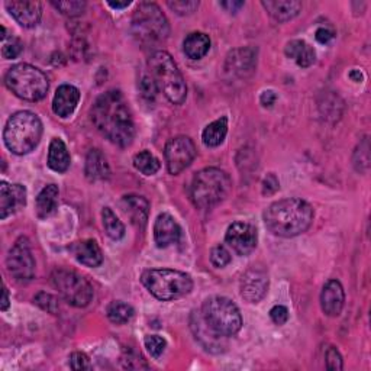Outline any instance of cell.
Segmentation results:
<instances>
[{
  "label": "cell",
  "instance_id": "1",
  "mask_svg": "<svg viewBox=\"0 0 371 371\" xmlns=\"http://www.w3.org/2000/svg\"><path fill=\"white\" fill-rule=\"evenodd\" d=\"M96 130L112 144L125 148L135 138V123L128 102L119 90H109L96 99L92 108Z\"/></svg>",
  "mask_w": 371,
  "mask_h": 371
},
{
  "label": "cell",
  "instance_id": "2",
  "mask_svg": "<svg viewBox=\"0 0 371 371\" xmlns=\"http://www.w3.org/2000/svg\"><path fill=\"white\" fill-rule=\"evenodd\" d=\"M313 216V209L308 202L302 199H283L265 210L264 222L273 235L293 238L309 229Z\"/></svg>",
  "mask_w": 371,
  "mask_h": 371
},
{
  "label": "cell",
  "instance_id": "3",
  "mask_svg": "<svg viewBox=\"0 0 371 371\" xmlns=\"http://www.w3.org/2000/svg\"><path fill=\"white\" fill-rule=\"evenodd\" d=\"M232 189V180L225 171L208 167L196 172L190 184V199L199 209H210L224 202Z\"/></svg>",
  "mask_w": 371,
  "mask_h": 371
},
{
  "label": "cell",
  "instance_id": "4",
  "mask_svg": "<svg viewBox=\"0 0 371 371\" xmlns=\"http://www.w3.org/2000/svg\"><path fill=\"white\" fill-rule=\"evenodd\" d=\"M42 137L41 119L30 112L20 111L13 113L4 131V141L8 150L16 156H25L35 150Z\"/></svg>",
  "mask_w": 371,
  "mask_h": 371
},
{
  "label": "cell",
  "instance_id": "5",
  "mask_svg": "<svg viewBox=\"0 0 371 371\" xmlns=\"http://www.w3.org/2000/svg\"><path fill=\"white\" fill-rule=\"evenodd\" d=\"M150 76L172 105H182L187 97V86L172 57L165 51H156L148 58Z\"/></svg>",
  "mask_w": 371,
  "mask_h": 371
},
{
  "label": "cell",
  "instance_id": "6",
  "mask_svg": "<svg viewBox=\"0 0 371 371\" xmlns=\"http://www.w3.org/2000/svg\"><path fill=\"white\" fill-rule=\"evenodd\" d=\"M141 282L156 299L163 302L182 299L193 289V280L189 275L170 268L145 270Z\"/></svg>",
  "mask_w": 371,
  "mask_h": 371
},
{
  "label": "cell",
  "instance_id": "7",
  "mask_svg": "<svg viewBox=\"0 0 371 371\" xmlns=\"http://www.w3.org/2000/svg\"><path fill=\"white\" fill-rule=\"evenodd\" d=\"M131 30L134 38L144 46H156L170 34V25L161 9L151 2H142L134 12Z\"/></svg>",
  "mask_w": 371,
  "mask_h": 371
},
{
  "label": "cell",
  "instance_id": "8",
  "mask_svg": "<svg viewBox=\"0 0 371 371\" xmlns=\"http://www.w3.org/2000/svg\"><path fill=\"white\" fill-rule=\"evenodd\" d=\"M6 87L19 99L38 102L46 96L49 82L45 74L31 64H16L9 68L5 76Z\"/></svg>",
  "mask_w": 371,
  "mask_h": 371
},
{
  "label": "cell",
  "instance_id": "9",
  "mask_svg": "<svg viewBox=\"0 0 371 371\" xmlns=\"http://www.w3.org/2000/svg\"><path fill=\"white\" fill-rule=\"evenodd\" d=\"M205 322L220 337H232L239 332L242 317L238 306L224 296H213L203 303Z\"/></svg>",
  "mask_w": 371,
  "mask_h": 371
},
{
  "label": "cell",
  "instance_id": "10",
  "mask_svg": "<svg viewBox=\"0 0 371 371\" xmlns=\"http://www.w3.org/2000/svg\"><path fill=\"white\" fill-rule=\"evenodd\" d=\"M51 284L61 298L74 308H86L93 299L92 284L76 271L57 268L51 275Z\"/></svg>",
  "mask_w": 371,
  "mask_h": 371
},
{
  "label": "cell",
  "instance_id": "11",
  "mask_svg": "<svg viewBox=\"0 0 371 371\" xmlns=\"http://www.w3.org/2000/svg\"><path fill=\"white\" fill-rule=\"evenodd\" d=\"M6 267L9 275L19 283L31 282L35 276V260L31 251L28 238L20 237L11 249Z\"/></svg>",
  "mask_w": 371,
  "mask_h": 371
},
{
  "label": "cell",
  "instance_id": "12",
  "mask_svg": "<svg viewBox=\"0 0 371 371\" xmlns=\"http://www.w3.org/2000/svg\"><path fill=\"white\" fill-rule=\"evenodd\" d=\"M196 146L194 142L184 135L171 138L164 150V157L167 163L168 172L172 176H177L183 170H186L193 160L196 158Z\"/></svg>",
  "mask_w": 371,
  "mask_h": 371
},
{
  "label": "cell",
  "instance_id": "13",
  "mask_svg": "<svg viewBox=\"0 0 371 371\" xmlns=\"http://www.w3.org/2000/svg\"><path fill=\"white\" fill-rule=\"evenodd\" d=\"M225 241L237 254L249 256L256 250L258 234L249 222H234L227 231Z\"/></svg>",
  "mask_w": 371,
  "mask_h": 371
},
{
  "label": "cell",
  "instance_id": "14",
  "mask_svg": "<svg viewBox=\"0 0 371 371\" xmlns=\"http://www.w3.org/2000/svg\"><path fill=\"white\" fill-rule=\"evenodd\" d=\"M241 296L250 303H258L268 290V275L263 267L253 265L242 275Z\"/></svg>",
  "mask_w": 371,
  "mask_h": 371
},
{
  "label": "cell",
  "instance_id": "15",
  "mask_svg": "<svg viewBox=\"0 0 371 371\" xmlns=\"http://www.w3.org/2000/svg\"><path fill=\"white\" fill-rule=\"evenodd\" d=\"M25 205H27V187L8 184L6 182L0 183V218L6 219L23 209Z\"/></svg>",
  "mask_w": 371,
  "mask_h": 371
},
{
  "label": "cell",
  "instance_id": "16",
  "mask_svg": "<svg viewBox=\"0 0 371 371\" xmlns=\"http://www.w3.org/2000/svg\"><path fill=\"white\" fill-rule=\"evenodd\" d=\"M9 13L23 28H34L42 18V5L39 2H6L5 4Z\"/></svg>",
  "mask_w": 371,
  "mask_h": 371
},
{
  "label": "cell",
  "instance_id": "17",
  "mask_svg": "<svg viewBox=\"0 0 371 371\" xmlns=\"http://www.w3.org/2000/svg\"><path fill=\"white\" fill-rule=\"evenodd\" d=\"M182 228L179 222L170 213H160L154 224V239L160 249H167L168 245L179 242Z\"/></svg>",
  "mask_w": 371,
  "mask_h": 371
},
{
  "label": "cell",
  "instance_id": "18",
  "mask_svg": "<svg viewBox=\"0 0 371 371\" xmlns=\"http://www.w3.org/2000/svg\"><path fill=\"white\" fill-rule=\"evenodd\" d=\"M120 209L137 228L142 229L146 225L148 215H150V203H148L145 197L137 194L123 196L120 201Z\"/></svg>",
  "mask_w": 371,
  "mask_h": 371
},
{
  "label": "cell",
  "instance_id": "19",
  "mask_svg": "<svg viewBox=\"0 0 371 371\" xmlns=\"http://www.w3.org/2000/svg\"><path fill=\"white\" fill-rule=\"evenodd\" d=\"M345 303V293L338 280H329L320 293V308L324 313L335 317L342 312Z\"/></svg>",
  "mask_w": 371,
  "mask_h": 371
},
{
  "label": "cell",
  "instance_id": "20",
  "mask_svg": "<svg viewBox=\"0 0 371 371\" xmlns=\"http://www.w3.org/2000/svg\"><path fill=\"white\" fill-rule=\"evenodd\" d=\"M80 101V92L71 84H63L57 89L53 101V111L60 118H68L76 111Z\"/></svg>",
  "mask_w": 371,
  "mask_h": 371
},
{
  "label": "cell",
  "instance_id": "21",
  "mask_svg": "<svg viewBox=\"0 0 371 371\" xmlns=\"http://www.w3.org/2000/svg\"><path fill=\"white\" fill-rule=\"evenodd\" d=\"M68 250L74 256V258L86 267H99L103 263L102 250L94 239L73 242Z\"/></svg>",
  "mask_w": 371,
  "mask_h": 371
},
{
  "label": "cell",
  "instance_id": "22",
  "mask_svg": "<svg viewBox=\"0 0 371 371\" xmlns=\"http://www.w3.org/2000/svg\"><path fill=\"white\" fill-rule=\"evenodd\" d=\"M84 172L90 182H103L111 177L109 163L101 150L94 148V150L89 151L86 157Z\"/></svg>",
  "mask_w": 371,
  "mask_h": 371
},
{
  "label": "cell",
  "instance_id": "23",
  "mask_svg": "<svg viewBox=\"0 0 371 371\" xmlns=\"http://www.w3.org/2000/svg\"><path fill=\"white\" fill-rule=\"evenodd\" d=\"M261 5L268 15L277 22H287L298 16L302 11V2L296 0H263Z\"/></svg>",
  "mask_w": 371,
  "mask_h": 371
},
{
  "label": "cell",
  "instance_id": "24",
  "mask_svg": "<svg viewBox=\"0 0 371 371\" xmlns=\"http://www.w3.org/2000/svg\"><path fill=\"white\" fill-rule=\"evenodd\" d=\"M284 53L289 58L294 60L296 64L299 67H310L315 60H316V53L315 49L305 41L302 39H293L290 41L286 48H284Z\"/></svg>",
  "mask_w": 371,
  "mask_h": 371
},
{
  "label": "cell",
  "instance_id": "25",
  "mask_svg": "<svg viewBox=\"0 0 371 371\" xmlns=\"http://www.w3.org/2000/svg\"><path fill=\"white\" fill-rule=\"evenodd\" d=\"M227 67L229 68V71L238 74L239 77H245L246 74L254 71V67H256L254 51L250 48L237 49V51H234L229 56L227 61Z\"/></svg>",
  "mask_w": 371,
  "mask_h": 371
},
{
  "label": "cell",
  "instance_id": "26",
  "mask_svg": "<svg viewBox=\"0 0 371 371\" xmlns=\"http://www.w3.org/2000/svg\"><path fill=\"white\" fill-rule=\"evenodd\" d=\"M183 49L190 60H201L209 53L210 38L203 32H191L186 37Z\"/></svg>",
  "mask_w": 371,
  "mask_h": 371
},
{
  "label": "cell",
  "instance_id": "27",
  "mask_svg": "<svg viewBox=\"0 0 371 371\" xmlns=\"http://www.w3.org/2000/svg\"><path fill=\"white\" fill-rule=\"evenodd\" d=\"M48 167L56 172H65L70 167V154L65 144L60 138H54L48 150Z\"/></svg>",
  "mask_w": 371,
  "mask_h": 371
},
{
  "label": "cell",
  "instance_id": "28",
  "mask_svg": "<svg viewBox=\"0 0 371 371\" xmlns=\"http://www.w3.org/2000/svg\"><path fill=\"white\" fill-rule=\"evenodd\" d=\"M58 193L60 191L56 184H48L39 191L37 197V215L39 218L44 219L54 213V210L57 209Z\"/></svg>",
  "mask_w": 371,
  "mask_h": 371
},
{
  "label": "cell",
  "instance_id": "29",
  "mask_svg": "<svg viewBox=\"0 0 371 371\" xmlns=\"http://www.w3.org/2000/svg\"><path fill=\"white\" fill-rule=\"evenodd\" d=\"M227 134H228V118L222 116L220 119H216L212 123H209V125L203 130L202 139L206 146L215 148L225 141Z\"/></svg>",
  "mask_w": 371,
  "mask_h": 371
},
{
  "label": "cell",
  "instance_id": "30",
  "mask_svg": "<svg viewBox=\"0 0 371 371\" xmlns=\"http://www.w3.org/2000/svg\"><path fill=\"white\" fill-rule=\"evenodd\" d=\"M106 313H108V317L111 322L116 324V325H123L130 322V320L134 317V308L128 303H123L120 301H115L112 302L108 309H106Z\"/></svg>",
  "mask_w": 371,
  "mask_h": 371
},
{
  "label": "cell",
  "instance_id": "31",
  "mask_svg": "<svg viewBox=\"0 0 371 371\" xmlns=\"http://www.w3.org/2000/svg\"><path fill=\"white\" fill-rule=\"evenodd\" d=\"M102 224L105 232L112 239H120L123 235H125V225L122 224V220H119V218L115 215V212L111 208H103Z\"/></svg>",
  "mask_w": 371,
  "mask_h": 371
},
{
  "label": "cell",
  "instance_id": "32",
  "mask_svg": "<svg viewBox=\"0 0 371 371\" xmlns=\"http://www.w3.org/2000/svg\"><path fill=\"white\" fill-rule=\"evenodd\" d=\"M134 165L144 176H154L161 168L160 160L150 151H141L134 157Z\"/></svg>",
  "mask_w": 371,
  "mask_h": 371
},
{
  "label": "cell",
  "instance_id": "33",
  "mask_svg": "<svg viewBox=\"0 0 371 371\" xmlns=\"http://www.w3.org/2000/svg\"><path fill=\"white\" fill-rule=\"evenodd\" d=\"M34 303L37 306H39L42 310H46L48 313L57 315L60 312V302H58V299L56 298V296L49 294V293H45V291H41V293H38L35 296Z\"/></svg>",
  "mask_w": 371,
  "mask_h": 371
},
{
  "label": "cell",
  "instance_id": "34",
  "mask_svg": "<svg viewBox=\"0 0 371 371\" xmlns=\"http://www.w3.org/2000/svg\"><path fill=\"white\" fill-rule=\"evenodd\" d=\"M144 344H145L146 351L150 353V356L153 358H160L163 356V353L165 351V347H167L165 339L163 337H158V335L145 337Z\"/></svg>",
  "mask_w": 371,
  "mask_h": 371
},
{
  "label": "cell",
  "instance_id": "35",
  "mask_svg": "<svg viewBox=\"0 0 371 371\" xmlns=\"http://www.w3.org/2000/svg\"><path fill=\"white\" fill-rule=\"evenodd\" d=\"M168 8L176 12L177 15H191L197 8H199V2H196V0H170L167 2Z\"/></svg>",
  "mask_w": 371,
  "mask_h": 371
},
{
  "label": "cell",
  "instance_id": "36",
  "mask_svg": "<svg viewBox=\"0 0 371 371\" xmlns=\"http://www.w3.org/2000/svg\"><path fill=\"white\" fill-rule=\"evenodd\" d=\"M139 90H141V94L146 102H154V99L158 93V87H157L156 82L151 79L150 74H144V76L141 77Z\"/></svg>",
  "mask_w": 371,
  "mask_h": 371
},
{
  "label": "cell",
  "instance_id": "37",
  "mask_svg": "<svg viewBox=\"0 0 371 371\" xmlns=\"http://www.w3.org/2000/svg\"><path fill=\"white\" fill-rule=\"evenodd\" d=\"M53 6L61 12L65 16L74 18V16H79L84 12L86 9V4L84 2H53Z\"/></svg>",
  "mask_w": 371,
  "mask_h": 371
},
{
  "label": "cell",
  "instance_id": "38",
  "mask_svg": "<svg viewBox=\"0 0 371 371\" xmlns=\"http://www.w3.org/2000/svg\"><path fill=\"white\" fill-rule=\"evenodd\" d=\"M231 254L229 251L225 249V246L222 245H216L210 251V263L216 267V268H224L231 263Z\"/></svg>",
  "mask_w": 371,
  "mask_h": 371
},
{
  "label": "cell",
  "instance_id": "39",
  "mask_svg": "<svg viewBox=\"0 0 371 371\" xmlns=\"http://www.w3.org/2000/svg\"><path fill=\"white\" fill-rule=\"evenodd\" d=\"M22 49H23V44L20 42V39L12 38V41L5 42L4 48H2V56L6 60H13L22 53Z\"/></svg>",
  "mask_w": 371,
  "mask_h": 371
},
{
  "label": "cell",
  "instance_id": "40",
  "mask_svg": "<svg viewBox=\"0 0 371 371\" xmlns=\"http://www.w3.org/2000/svg\"><path fill=\"white\" fill-rule=\"evenodd\" d=\"M68 365L73 370H90L92 368V364H90L89 357L84 353H79V351L77 353H73L68 357Z\"/></svg>",
  "mask_w": 371,
  "mask_h": 371
},
{
  "label": "cell",
  "instance_id": "41",
  "mask_svg": "<svg viewBox=\"0 0 371 371\" xmlns=\"http://www.w3.org/2000/svg\"><path fill=\"white\" fill-rule=\"evenodd\" d=\"M325 358H327V367L329 370H342V367H344L342 357H341L339 351L335 347H329L327 350Z\"/></svg>",
  "mask_w": 371,
  "mask_h": 371
},
{
  "label": "cell",
  "instance_id": "42",
  "mask_svg": "<svg viewBox=\"0 0 371 371\" xmlns=\"http://www.w3.org/2000/svg\"><path fill=\"white\" fill-rule=\"evenodd\" d=\"M270 317L276 325H284L289 319V310L283 305H276L270 310Z\"/></svg>",
  "mask_w": 371,
  "mask_h": 371
},
{
  "label": "cell",
  "instance_id": "43",
  "mask_svg": "<svg viewBox=\"0 0 371 371\" xmlns=\"http://www.w3.org/2000/svg\"><path fill=\"white\" fill-rule=\"evenodd\" d=\"M279 189H280V183L277 177L273 175V172H270V175H267V177L263 182V193L270 196V194H275Z\"/></svg>",
  "mask_w": 371,
  "mask_h": 371
},
{
  "label": "cell",
  "instance_id": "44",
  "mask_svg": "<svg viewBox=\"0 0 371 371\" xmlns=\"http://www.w3.org/2000/svg\"><path fill=\"white\" fill-rule=\"evenodd\" d=\"M277 101V96L275 92L271 90H267V92H263L261 96H260V103L264 106V108H271Z\"/></svg>",
  "mask_w": 371,
  "mask_h": 371
},
{
  "label": "cell",
  "instance_id": "45",
  "mask_svg": "<svg viewBox=\"0 0 371 371\" xmlns=\"http://www.w3.org/2000/svg\"><path fill=\"white\" fill-rule=\"evenodd\" d=\"M315 38L319 44H329L332 39H334V32L327 30V28H319L315 34Z\"/></svg>",
  "mask_w": 371,
  "mask_h": 371
},
{
  "label": "cell",
  "instance_id": "46",
  "mask_svg": "<svg viewBox=\"0 0 371 371\" xmlns=\"http://www.w3.org/2000/svg\"><path fill=\"white\" fill-rule=\"evenodd\" d=\"M219 5L231 13H237L241 8H244V2H222Z\"/></svg>",
  "mask_w": 371,
  "mask_h": 371
},
{
  "label": "cell",
  "instance_id": "47",
  "mask_svg": "<svg viewBox=\"0 0 371 371\" xmlns=\"http://www.w3.org/2000/svg\"><path fill=\"white\" fill-rule=\"evenodd\" d=\"M8 308H9V290L6 286H4V299H2V305H0V309L5 312L8 310Z\"/></svg>",
  "mask_w": 371,
  "mask_h": 371
},
{
  "label": "cell",
  "instance_id": "48",
  "mask_svg": "<svg viewBox=\"0 0 371 371\" xmlns=\"http://www.w3.org/2000/svg\"><path fill=\"white\" fill-rule=\"evenodd\" d=\"M350 79L353 82H357V83H361L364 80V76H363V73L360 70H351L350 71Z\"/></svg>",
  "mask_w": 371,
  "mask_h": 371
},
{
  "label": "cell",
  "instance_id": "49",
  "mask_svg": "<svg viewBox=\"0 0 371 371\" xmlns=\"http://www.w3.org/2000/svg\"><path fill=\"white\" fill-rule=\"evenodd\" d=\"M108 5L112 9H127L128 6H131V2H108Z\"/></svg>",
  "mask_w": 371,
  "mask_h": 371
}]
</instances>
